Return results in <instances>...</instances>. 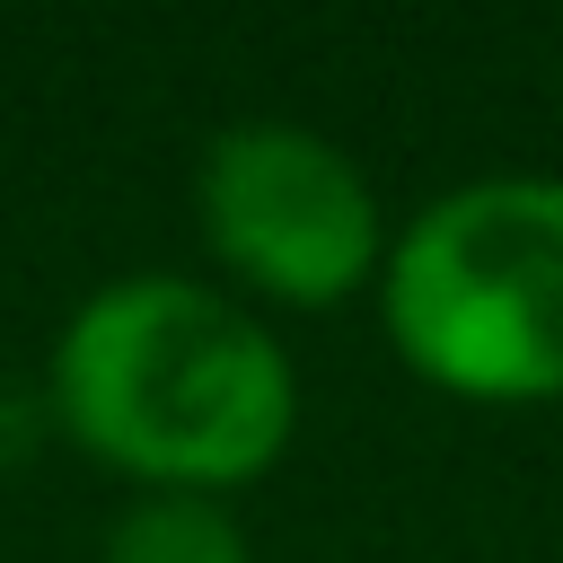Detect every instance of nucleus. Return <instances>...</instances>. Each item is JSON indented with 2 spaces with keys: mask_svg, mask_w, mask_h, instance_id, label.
Wrapping results in <instances>:
<instances>
[{
  "mask_svg": "<svg viewBox=\"0 0 563 563\" xmlns=\"http://www.w3.org/2000/svg\"><path fill=\"white\" fill-rule=\"evenodd\" d=\"M97 563H255L246 528L211 493H132L106 519Z\"/></svg>",
  "mask_w": 563,
  "mask_h": 563,
  "instance_id": "20e7f679",
  "label": "nucleus"
},
{
  "mask_svg": "<svg viewBox=\"0 0 563 563\" xmlns=\"http://www.w3.org/2000/svg\"><path fill=\"white\" fill-rule=\"evenodd\" d=\"M44 413L141 493H238L299 431V369L273 325L185 273L97 282L53 352Z\"/></svg>",
  "mask_w": 563,
  "mask_h": 563,
  "instance_id": "f257e3e1",
  "label": "nucleus"
},
{
  "mask_svg": "<svg viewBox=\"0 0 563 563\" xmlns=\"http://www.w3.org/2000/svg\"><path fill=\"white\" fill-rule=\"evenodd\" d=\"M35 431H53L44 396H18V387H0V475H9V466H26Z\"/></svg>",
  "mask_w": 563,
  "mask_h": 563,
  "instance_id": "39448f33",
  "label": "nucleus"
},
{
  "mask_svg": "<svg viewBox=\"0 0 563 563\" xmlns=\"http://www.w3.org/2000/svg\"><path fill=\"white\" fill-rule=\"evenodd\" d=\"M378 325L457 405H563V176H466L387 229Z\"/></svg>",
  "mask_w": 563,
  "mask_h": 563,
  "instance_id": "f03ea898",
  "label": "nucleus"
},
{
  "mask_svg": "<svg viewBox=\"0 0 563 563\" xmlns=\"http://www.w3.org/2000/svg\"><path fill=\"white\" fill-rule=\"evenodd\" d=\"M194 220L202 246L282 308H343L378 290L387 264V211L343 141L290 114L220 123L194 167Z\"/></svg>",
  "mask_w": 563,
  "mask_h": 563,
  "instance_id": "7ed1b4c3",
  "label": "nucleus"
}]
</instances>
